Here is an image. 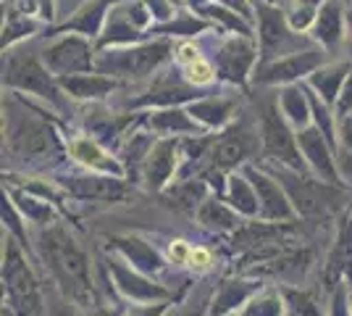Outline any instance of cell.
<instances>
[{"label":"cell","instance_id":"1","mask_svg":"<svg viewBox=\"0 0 352 316\" xmlns=\"http://www.w3.org/2000/svg\"><path fill=\"white\" fill-rule=\"evenodd\" d=\"M40 245H43V256L47 266L56 274L60 287L66 290V295H72L76 303H87L92 295V282H89V264L85 251L60 227L47 229Z\"/></svg>","mask_w":352,"mask_h":316},{"label":"cell","instance_id":"2","mask_svg":"<svg viewBox=\"0 0 352 316\" xmlns=\"http://www.w3.org/2000/svg\"><path fill=\"white\" fill-rule=\"evenodd\" d=\"M171 53V43L168 40H155L147 45L121 48V50H108L95 59V69L100 74L124 76V79H142L150 76L163 61Z\"/></svg>","mask_w":352,"mask_h":316},{"label":"cell","instance_id":"3","mask_svg":"<svg viewBox=\"0 0 352 316\" xmlns=\"http://www.w3.org/2000/svg\"><path fill=\"white\" fill-rule=\"evenodd\" d=\"M11 127H8V148L21 161H47L50 156L58 153V140L53 129L45 121L34 119L32 114H8Z\"/></svg>","mask_w":352,"mask_h":316},{"label":"cell","instance_id":"4","mask_svg":"<svg viewBox=\"0 0 352 316\" xmlns=\"http://www.w3.org/2000/svg\"><path fill=\"white\" fill-rule=\"evenodd\" d=\"M258 19H261V66L279 61V56H294V53L310 50L308 37H300V32H294L289 21L274 6L261 3Z\"/></svg>","mask_w":352,"mask_h":316},{"label":"cell","instance_id":"5","mask_svg":"<svg viewBox=\"0 0 352 316\" xmlns=\"http://www.w3.org/2000/svg\"><path fill=\"white\" fill-rule=\"evenodd\" d=\"M3 82L11 85V87H19V90H27L40 95L45 101H50L53 105H60V92L56 85V79L47 74V66H43L34 56H24V53H14L8 59V66L3 72Z\"/></svg>","mask_w":352,"mask_h":316},{"label":"cell","instance_id":"6","mask_svg":"<svg viewBox=\"0 0 352 316\" xmlns=\"http://www.w3.org/2000/svg\"><path fill=\"white\" fill-rule=\"evenodd\" d=\"M3 280L8 287V295L14 308L21 316H32L40 308V295H37V282L32 277V271L27 269L21 253L16 251L14 242H8L6 251V264H3Z\"/></svg>","mask_w":352,"mask_h":316},{"label":"cell","instance_id":"7","mask_svg":"<svg viewBox=\"0 0 352 316\" xmlns=\"http://www.w3.org/2000/svg\"><path fill=\"white\" fill-rule=\"evenodd\" d=\"M261 137H263V151L271 158H279L292 169H302V158H300V148L294 143L289 124L279 114L276 105H263L261 111Z\"/></svg>","mask_w":352,"mask_h":316},{"label":"cell","instance_id":"8","mask_svg":"<svg viewBox=\"0 0 352 316\" xmlns=\"http://www.w3.org/2000/svg\"><path fill=\"white\" fill-rule=\"evenodd\" d=\"M43 61L47 72L58 76L72 74H89V69H95V56H92V45L82 37H63L58 43L47 48L43 53Z\"/></svg>","mask_w":352,"mask_h":316},{"label":"cell","instance_id":"9","mask_svg":"<svg viewBox=\"0 0 352 316\" xmlns=\"http://www.w3.org/2000/svg\"><path fill=\"white\" fill-rule=\"evenodd\" d=\"M321 63L323 53L310 48L305 53H294V56H287V59L274 61V63H263L255 74V82H261V85H287V82H294L300 76L313 74Z\"/></svg>","mask_w":352,"mask_h":316},{"label":"cell","instance_id":"10","mask_svg":"<svg viewBox=\"0 0 352 316\" xmlns=\"http://www.w3.org/2000/svg\"><path fill=\"white\" fill-rule=\"evenodd\" d=\"M245 174H248L250 185H252V190H255V196H258L261 216H263V219H274V222H289L294 211H292V206H289L287 196L281 193L279 185L271 180V177H265L263 171L252 169V166L245 169Z\"/></svg>","mask_w":352,"mask_h":316},{"label":"cell","instance_id":"11","mask_svg":"<svg viewBox=\"0 0 352 316\" xmlns=\"http://www.w3.org/2000/svg\"><path fill=\"white\" fill-rule=\"evenodd\" d=\"M252 61H255V45L250 43V37H245V40H236L234 37V40H229V43L219 50L216 66H219L221 79L242 85V82L248 79Z\"/></svg>","mask_w":352,"mask_h":316},{"label":"cell","instance_id":"12","mask_svg":"<svg viewBox=\"0 0 352 316\" xmlns=\"http://www.w3.org/2000/svg\"><path fill=\"white\" fill-rule=\"evenodd\" d=\"M252 151H255L252 135H250L248 129L236 127L234 132L223 135L219 143L213 145V151H210V164L216 166V169H234V166H239L245 158H250Z\"/></svg>","mask_w":352,"mask_h":316},{"label":"cell","instance_id":"13","mask_svg":"<svg viewBox=\"0 0 352 316\" xmlns=\"http://www.w3.org/2000/svg\"><path fill=\"white\" fill-rule=\"evenodd\" d=\"M313 24H316V40L323 48L334 50L344 37V6H342V0H326Z\"/></svg>","mask_w":352,"mask_h":316},{"label":"cell","instance_id":"14","mask_svg":"<svg viewBox=\"0 0 352 316\" xmlns=\"http://www.w3.org/2000/svg\"><path fill=\"white\" fill-rule=\"evenodd\" d=\"M326 137L318 127H308L302 135H300V145H302V156L310 161V166L321 174L323 180L337 182V169H334V161H331V153L326 148Z\"/></svg>","mask_w":352,"mask_h":316},{"label":"cell","instance_id":"15","mask_svg":"<svg viewBox=\"0 0 352 316\" xmlns=\"http://www.w3.org/2000/svg\"><path fill=\"white\" fill-rule=\"evenodd\" d=\"M66 190L82 200H121L124 185L111 177H72L66 180Z\"/></svg>","mask_w":352,"mask_h":316},{"label":"cell","instance_id":"16","mask_svg":"<svg viewBox=\"0 0 352 316\" xmlns=\"http://www.w3.org/2000/svg\"><path fill=\"white\" fill-rule=\"evenodd\" d=\"M58 85L69 92L72 98H79V101H98V98H105L111 95L116 82L111 76L103 74H72V76H58Z\"/></svg>","mask_w":352,"mask_h":316},{"label":"cell","instance_id":"17","mask_svg":"<svg viewBox=\"0 0 352 316\" xmlns=\"http://www.w3.org/2000/svg\"><path fill=\"white\" fill-rule=\"evenodd\" d=\"M176 140H161L147 151L145 161V180L150 187H161L163 182L174 174L176 166Z\"/></svg>","mask_w":352,"mask_h":316},{"label":"cell","instance_id":"18","mask_svg":"<svg viewBox=\"0 0 352 316\" xmlns=\"http://www.w3.org/2000/svg\"><path fill=\"white\" fill-rule=\"evenodd\" d=\"M69 151H72V156L79 164L89 166V169H100L105 174H116V177L121 174V166H118L92 137H76V140H72Z\"/></svg>","mask_w":352,"mask_h":316},{"label":"cell","instance_id":"19","mask_svg":"<svg viewBox=\"0 0 352 316\" xmlns=\"http://www.w3.org/2000/svg\"><path fill=\"white\" fill-rule=\"evenodd\" d=\"M344 274H352V219H347L339 229L337 245L331 251L329 269H326L329 282H334L337 277H344Z\"/></svg>","mask_w":352,"mask_h":316},{"label":"cell","instance_id":"20","mask_svg":"<svg viewBox=\"0 0 352 316\" xmlns=\"http://www.w3.org/2000/svg\"><path fill=\"white\" fill-rule=\"evenodd\" d=\"M347 72H350L347 63H337V66H329V69H321V72L310 74V85L316 90H321L323 103H334L337 101V95L342 92L344 82H347Z\"/></svg>","mask_w":352,"mask_h":316},{"label":"cell","instance_id":"21","mask_svg":"<svg viewBox=\"0 0 352 316\" xmlns=\"http://www.w3.org/2000/svg\"><path fill=\"white\" fill-rule=\"evenodd\" d=\"M232 108H234L232 101L208 98V101H200V103H192L190 114L195 121H203V124H208V127H221L223 121L232 116Z\"/></svg>","mask_w":352,"mask_h":316},{"label":"cell","instance_id":"22","mask_svg":"<svg viewBox=\"0 0 352 316\" xmlns=\"http://www.w3.org/2000/svg\"><path fill=\"white\" fill-rule=\"evenodd\" d=\"M150 127H155L158 132H187V135H195L197 132V124L190 121V116L179 108H166V111H158V114H150Z\"/></svg>","mask_w":352,"mask_h":316},{"label":"cell","instance_id":"23","mask_svg":"<svg viewBox=\"0 0 352 316\" xmlns=\"http://www.w3.org/2000/svg\"><path fill=\"white\" fill-rule=\"evenodd\" d=\"M108 6H111V0H92V3H87V6L76 14V19H72V21L63 27V30H79V32H85V34H98Z\"/></svg>","mask_w":352,"mask_h":316},{"label":"cell","instance_id":"24","mask_svg":"<svg viewBox=\"0 0 352 316\" xmlns=\"http://www.w3.org/2000/svg\"><path fill=\"white\" fill-rule=\"evenodd\" d=\"M111 269L116 274L118 287H121L124 293L134 295V298H147V301H153V298H163V295H166L161 287L147 285L145 280H140L137 274H129V271L124 269V266H118V264H111Z\"/></svg>","mask_w":352,"mask_h":316},{"label":"cell","instance_id":"25","mask_svg":"<svg viewBox=\"0 0 352 316\" xmlns=\"http://www.w3.org/2000/svg\"><path fill=\"white\" fill-rule=\"evenodd\" d=\"M116 242H118V248L132 258V264L137 266V269H142V271L161 269V258L155 256V251H153L147 242L137 240V238H129V240H116Z\"/></svg>","mask_w":352,"mask_h":316},{"label":"cell","instance_id":"26","mask_svg":"<svg viewBox=\"0 0 352 316\" xmlns=\"http://www.w3.org/2000/svg\"><path fill=\"white\" fill-rule=\"evenodd\" d=\"M229 198H232V203L236 206V211H242V213H258V196H255V190H252V185H248L245 177H232L229 180Z\"/></svg>","mask_w":352,"mask_h":316},{"label":"cell","instance_id":"27","mask_svg":"<svg viewBox=\"0 0 352 316\" xmlns=\"http://www.w3.org/2000/svg\"><path fill=\"white\" fill-rule=\"evenodd\" d=\"M200 222L216 229H232L236 224V216L221 200H206L200 209Z\"/></svg>","mask_w":352,"mask_h":316},{"label":"cell","instance_id":"28","mask_svg":"<svg viewBox=\"0 0 352 316\" xmlns=\"http://www.w3.org/2000/svg\"><path fill=\"white\" fill-rule=\"evenodd\" d=\"M305 95L300 87H287L281 95V108H284V116H289L294 124H305L308 121V103H305Z\"/></svg>","mask_w":352,"mask_h":316},{"label":"cell","instance_id":"29","mask_svg":"<svg viewBox=\"0 0 352 316\" xmlns=\"http://www.w3.org/2000/svg\"><path fill=\"white\" fill-rule=\"evenodd\" d=\"M321 0H294V11L289 14V27L294 32L308 30L310 24L316 21V16L321 11Z\"/></svg>","mask_w":352,"mask_h":316},{"label":"cell","instance_id":"30","mask_svg":"<svg viewBox=\"0 0 352 316\" xmlns=\"http://www.w3.org/2000/svg\"><path fill=\"white\" fill-rule=\"evenodd\" d=\"M284 301L289 306L292 316H321L316 301L310 298L308 293H297V290H287L284 293Z\"/></svg>","mask_w":352,"mask_h":316},{"label":"cell","instance_id":"31","mask_svg":"<svg viewBox=\"0 0 352 316\" xmlns=\"http://www.w3.org/2000/svg\"><path fill=\"white\" fill-rule=\"evenodd\" d=\"M245 316H281V303L279 298H274V295H263V298H258V301L250 306Z\"/></svg>","mask_w":352,"mask_h":316},{"label":"cell","instance_id":"32","mask_svg":"<svg viewBox=\"0 0 352 316\" xmlns=\"http://www.w3.org/2000/svg\"><path fill=\"white\" fill-rule=\"evenodd\" d=\"M234 285H236V282H232V285L223 287V295H221L219 303H216V306H219V308H216L219 314H221V311H226V308H232V306H236V303L242 301V298L250 293V287H239V290H234Z\"/></svg>","mask_w":352,"mask_h":316},{"label":"cell","instance_id":"33","mask_svg":"<svg viewBox=\"0 0 352 316\" xmlns=\"http://www.w3.org/2000/svg\"><path fill=\"white\" fill-rule=\"evenodd\" d=\"M174 196L179 198V200H176L179 206H192V203H197L195 198H203V185H200V182H187L184 187L176 190Z\"/></svg>","mask_w":352,"mask_h":316},{"label":"cell","instance_id":"34","mask_svg":"<svg viewBox=\"0 0 352 316\" xmlns=\"http://www.w3.org/2000/svg\"><path fill=\"white\" fill-rule=\"evenodd\" d=\"M187 79H190L192 85H208L213 79V69L208 63H203V61H197V63L187 66Z\"/></svg>","mask_w":352,"mask_h":316},{"label":"cell","instance_id":"35","mask_svg":"<svg viewBox=\"0 0 352 316\" xmlns=\"http://www.w3.org/2000/svg\"><path fill=\"white\" fill-rule=\"evenodd\" d=\"M352 111V76L344 82V87H342V101H339V114L342 116H347Z\"/></svg>","mask_w":352,"mask_h":316},{"label":"cell","instance_id":"36","mask_svg":"<svg viewBox=\"0 0 352 316\" xmlns=\"http://www.w3.org/2000/svg\"><path fill=\"white\" fill-rule=\"evenodd\" d=\"M208 261H210V253H208V251H203V248L192 251V256H190V264H192V266H197V269H206Z\"/></svg>","mask_w":352,"mask_h":316},{"label":"cell","instance_id":"37","mask_svg":"<svg viewBox=\"0 0 352 316\" xmlns=\"http://www.w3.org/2000/svg\"><path fill=\"white\" fill-rule=\"evenodd\" d=\"M342 140H344V145L352 151V111L342 119Z\"/></svg>","mask_w":352,"mask_h":316},{"label":"cell","instance_id":"38","mask_svg":"<svg viewBox=\"0 0 352 316\" xmlns=\"http://www.w3.org/2000/svg\"><path fill=\"white\" fill-rule=\"evenodd\" d=\"M179 59L192 66V63H197V61H200V56H197V50H195L192 45H182L179 48Z\"/></svg>","mask_w":352,"mask_h":316},{"label":"cell","instance_id":"39","mask_svg":"<svg viewBox=\"0 0 352 316\" xmlns=\"http://www.w3.org/2000/svg\"><path fill=\"white\" fill-rule=\"evenodd\" d=\"M223 3H229L234 14H242L245 19H250V6H248V0H223Z\"/></svg>","mask_w":352,"mask_h":316},{"label":"cell","instance_id":"40","mask_svg":"<svg viewBox=\"0 0 352 316\" xmlns=\"http://www.w3.org/2000/svg\"><path fill=\"white\" fill-rule=\"evenodd\" d=\"M161 311H163V308H161V306H158L155 311H134L132 316H158V314H161Z\"/></svg>","mask_w":352,"mask_h":316},{"label":"cell","instance_id":"41","mask_svg":"<svg viewBox=\"0 0 352 316\" xmlns=\"http://www.w3.org/2000/svg\"><path fill=\"white\" fill-rule=\"evenodd\" d=\"M342 306H344V301H342V298H337V306H334V316H344V308H342Z\"/></svg>","mask_w":352,"mask_h":316},{"label":"cell","instance_id":"42","mask_svg":"<svg viewBox=\"0 0 352 316\" xmlns=\"http://www.w3.org/2000/svg\"><path fill=\"white\" fill-rule=\"evenodd\" d=\"M92 316H116V311H95Z\"/></svg>","mask_w":352,"mask_h":316},{"label":"cell","instance_id":"43","mask_svg":"<svg viewBox=\"0 0 352 316\" xmlns=\"http://www.w3.org/2000/svg\"><path fill=\"white\" fill-rule=\"evenodd\" d=\"M350 21H352V16H350Z\"/></svg>","mask_w":352,"mask_h":316}]
</instances>
